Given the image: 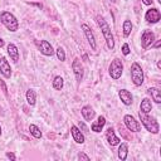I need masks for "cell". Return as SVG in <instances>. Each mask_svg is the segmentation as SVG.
Instances as JSON below:
<instances>
[{"instance_id":"6da1fadb","label":"cell","mask_w":161,"mask_h":161,"mask_svg":"<svg viewBox=\"0 0 161 161\" xmlns=\"http://www.w3.org/2000/svg\"><path fill=\"white\" fill-rule=\"evenodd\" d=\"M96 20H97V24L99 25V28L102 30V34L104 36V40H106V44H107L108 49H113L114 48V40H113V34L111 31L109 25L106 23V20L101 15H97Z\"/></svg>"},{"instance_id":"7a4b0ae2","label":"cell","mask_w":161,"mask_h":161,"mask_svg":"<svg viewBox=\"0 0 161 161\" xmlns=\"http://www.w3.org/2000/svg\"><path fill=\"white\" fill-rule=\"evenodd\" d=\"M0 21L1 24L10 31H16L19 28V21L15 18L14 14H11L10 11H3L0 14Z\"/></svg>"},{"instance_id":"3957f363","label":"cell","mask_w":161,"mask_h":161,"mask_svg":"<svg viewBox=\"0 0 161 161\" xmlns=\"http://www.w3.org/2000/svg\"><path fill=\"white\" fill-rule=\"evenodd\" d=\"M138 116H140V119H141V123L145 126V128L151 132V133H158L160 131V126H158V122L156 121V118L153 117H150L147 116V113H142L141 111L138 112Z\"/></svg>"},{"instance_id":"277c9868","label":"cell","mask_w":161,"mask_h":161,"mask_svg":"<svg viewBox=\"0 0 161 161\" xmlns=\"http://www.w3.org/2000/svg\"><path fill=\"white\" fill-rule=\"evenodd\" d=\"M122 72H123V63H122V60L118 59V58H114L111 62L109 67H108V73H109L111 78H113V79L121 78Z\"/></svg>"},{"instance_id":"5b68a950","label":"cell","mask_w":161,"mask_h":161,"mask_svg":"<svg viewBox=\"0 0 161 161\" xmlns=\"http://www.w3.org/2000/svg\"><path fill=\"white\" fill-rule=\"evenodd\" d=\"M131 79L135 86H141L143 83V70L137 62H133L131 65Z\"/></svg>"},{"instance_id":"8992f818","label":"cell","mask_w":161,"mask_h":161,"mask_svg":"<svg viewBox=\"0 0 161 161\" xmlns=\"http://www.w3.org/2000/svg\"><path fill=\"white\" fill-rule=\"evenodd\" d=\"M123 122H125V126H126L130 131H132V132H138V131H141V125L138 123V121H136V118H135L133 116L126 114V116L123 117Z\"/></svg>"},{"instance_id":"52a82bcc","label":"cell","mask_w":161,"mask_h":161,"mask_svg":"<svg viewBox=\"0 0 161 161\" xmlns=\"http://www.w3.org/2000/svg\"><path fill=\"white\" fill-rule=\"evenodd\" d=\"M145 19L147 23H151V24H155L157 23L160 19H161V14H160V10L156 9V8H151L146 11L145 14Z\"/></svg>"},{"instance_id":"ba28073f","label":"cell","mask_w":161,"mask_h":161,"mask_svg":"<svg viewBox=\"0 0 161 161\" xmlns=\"http://www.w3.org/2000/svg\"><path fill=\"white\" fill-rule=\"evenodd\" d=\"M155 40V34L151 31V30H145L142 33V36H141V45L143 49H147L148 47L152 45Z\"/></svg>"},{"instance_id":"9c48e42d","label":"cell","mask_w":161,"mask_h":161,"mask_svg":"<svg viewBox=\"0 0 161 161\" xmlns=\"http://www.w3.org/2000/svg\"><path fill=\"white\" fill-rule=\"evenodd\" d=\"M72 69H73V73H74V75H75V79H77L78 82H80V80L83 79V73H84V70H83V65H82L79 58H75V59L73 60V63H72Z\"/></svg>"},{"instance_id":"30bf717a","label":"cell","mask_w":161,"mask_h":161,"mask_svg":"<svg viewBox=\"0 0 161 161\" xmlns=\"http://www.w3.org/2000/svg\"><path fill=\"white\" fill-rule=\"evenodd\" d=\"M82 30H83V33H84V35H86V38H87L91 48L93 50H96V48H97V45H96V38H94V34L91 30V28L87 24H82Z\"/></svg>"},{"instance_id":"8fae6325","label":"cell","mask_w":161,"mask_h":161,"mask_svg":"<svg viewBox=\"0 0 161 161\" xmlns=\"http://www.w3.org/2000/svg\"><path fill=\"white\" fill-rule=\"evenodd\" d=\"M39 50L43 55H47V57H50L54 54V49L52 47V44L48 42V40H40L39 43Z\"/></svg>"},{"instance_id":"7c38bea8","label":"cell","mask_w":161,"mask_h":161,"mask_svg":"<svg viewBox=\"0 0 161 161\" xmlns=\"http://www.w3.org/2000/svg\"><path fill=\"white\" fill-rule=\"evenodd\" d=\"M0 73L5 78H10L11 77V68H10V64H9V62L6 60L5 57L0 58Z\"/></svg>"},{"instance_id":"4fadbf2b","label":"cell","mask_w":161,"mask_h":161,"mask_svg":"<svg viewBox=\"0 0 161 161\" xmlns=\"http://www.w3.org/2000/svg\"><path fill=\"white\" fill-rule=\"evenodd\" d=\"M118 97H119V99L122 101V103L126 104V106H130V104L132 103V99H133L131 92L127 91V89H121V91L118 92Z\"/></svg>"},{"instance_id":"5bb4252c","label":"cell","mask_w":161,"mask_h":161,"mask_svg":"<svg viewBox=\"0 0 161 161\" xmlns=\"http://www.w3.org/2000/svg\"><path fill=\"white\" fill-rule=\"evenodd\" d=\"M104 125H106V118H104L103 116H99V117L97 118V121H93V122L91 123V130H92L93 132L98 133V132L102 131V128H103Z\"/></svg>"},{"instance_id":"9a60e30c","label":"cell","mask_w":161,"mask_h":161,"mask_svg":"<svg viewBox=\"0 0 161 161\" xmlns=\"http://www.w3.org/2000/svg\"><path fill=\"white\" fill-rule=\"evenodd\" d=\"M80 113H82L83 118L86 121H88V122H91L94 118V116H96V112L93 111V108L91 106H83L82 109H80Z\"/></svg>"},{"instance_id":"2e32d148","label":"cell","mask_w":161,"mask_h":161,"mask_svg":"<svg viewBox=\"0 0 161 161\" xmlns=\"http://www.w3.org/2000/svg\"><path fill=\"white\" fill-rule=\"evenodd\" d=\"M106 138H107V141H108V143H109L111 146H116V145H118V143L121 142V140L114 135V130H113L112 127H109V128L107 130V132H106Z\"/></svg>"},{"instance_id":"e0dca14e","label":"cell","mask_w":161,"mask_h":161,"mask_svg":"<svg viewBox=\"0 0 161 161\" xmlns=\"http://www.w3.org/2000/svg\"><path fill=\"white\" fill-rule=\"evenodd\" d=\"M70 133H72L73 140H74L77 143H83V142H84V135L80 132V130H79L77 126H72V127H70Z\"/></svg>"},{"instance_id":"ac0fdd59","label":"cell","mask_w":161,"mask_h":161,"mask_svg":"<svg viewBox=\"0 0 161 161\" xmlns=\"http://www.w3.org/2000/svg\"><path fill=\"white\" fill-rule=\"evenodd\" d=\"M8 54L10 55V58H11V60L14 63H16L19 60V50H18L15 44H13V43L8 44Z\"/></svg>"},{"instance_id":"d6986e66","label":"cell","mask_w":161,"mask_h":161,"mask_svg":"<svg viewBox=\"0 0 161 161\" xmlns=\"http://www.w3.org/2000/svg\"><path fill=\"white\" fill-rule=\"evenodd\" d=\"M140 111H141L142 113H147V114L152 111V103H151V101H150L148 98H143V99L141 101Z\"/></svg>"},{"instance_id":"ffe728a7","label":"cell","mask_w":161,"mask_h":161,"mask_svg":"<svg viewBox=\"0 0 161 161\" xmlns=\"http://www.w3.org/2000/svg\"><path fill=\"white\" fill-rule=\"evenodd\" d=\"M119 147H118V158L121 161H125L127 158V155H128V145L122 142V143H118Z\"/></svg>"},{"instance_id":"44dd1931","label":"cell","mask_w":161,"mask_h":161,"mask_svg":"<svg viewBox=\"0 0 161 161\" xmlns=\"http://www.w3.org/2000/svg\"><path fill=\"white\" fill-rule=\"evenodd\" d=\"M147 92L151 94L152 99H153L156 103H161V93H160V91H158L157 88H155V87L148 88V89H147Z\"/></svg>"},{"instance_id":"7402d4cb","label":"cell","mask_w":161,"mask_h":161,"mask_svg":"<svg viewBox=\"0 0 161 161\" xmlns=\"http://www.w3.org/2000/svg\"><path fill=\"white\" fill-rule=\"evenodd\" d=\"M63 86H64V79L60 75L54 77V79H53V88L57 89V91H60L63 88Z\"/></svg>"},{"instance_id":"603a6c76","label":"cell","mask_w":161,"mask_h":161,"mask_svg":"<svg viewBox=\"0 0 161 161\" xmlns=\"http://www.w3.org/2000/svg\"><path fill=\"white\" fill-rule=\"evenodd\" d=\"M122 29H123V35L127 38L131 34V31H132V23H131V20H125L123 24H122Z\"/></svg>"},{"instance_id":"cb8c5ba5","label":"cell","mask_w":161,"mask_h":161,"mask_svg":"<svg viewBox=\"0 0 161 161\" xmlns=\"http://www.w3.org/2000/svg\"><path fill=\"white\" fill-rule=\"evenodd\" d=\"M35 101H36V94L33 89H28L26 91V102L30 104V106H34L35 104Z\"/></svg>"},{"instance_id":"d4e9b609","label":"cell","mask_w":161,"mask_h":161,"mask_svg":"<svg viewBox=\"0 0 161 161\" xmlns=\"http://www.w3.org/2000/svg\"><path fill=\"white\" fill-rule=\"evenodd\" d=\"M29 132H30V135H31L33 137H35V138H40V137H42V131H40V128H39L38 126H35V125H30V126H29Z\"/></svg>"},{"instance_id":"484cf974","label":"cell","mask_w":161,"mask_h":161,"mask_svg":"<svg viewBox=\"0 0 161 161\" xmlns=\"http://www.w3.org/2000/svg\"><path fill=\"white\" fill-rule=\"evenodd\" d=\"M55 53H57V57H58V59L60 60V62H63V60H65V52H64V49L63 48H58L57 50H55Z\"/></svg>"},{"instance_id":"4316f807","label":"cell","mask_w":161,"mask_h":161,"mask_svg":"<svg viewBox=\"0 0 161 161\" xmlns=\"http://www.w3.org/2000/svg\"><path fill=\"white\" fill-rule=\"evenodd\" d=\"M122 54H123V55H128V54H130V47H128L127 43H125V44L122 45Z\"/></svg>"},{"instance_id":"83f0119b","label":"cell","mask_w":161,"mask_h":161,"mask_svg":"<svg viewBox=\"0 0 161 161\" xmlns=\"http://www.w3.org/2000/svg\"><path fill=\"white\" fill-rule=\"evenodd\" d=\"M78 158H79V160H84V161H89V160H91V157H89L88 155H86L84 152L78 153Z\"/></svg>"},{"instance_id":"f1b7e54d","label":"cell","mask_w":161,"mask_h":161,"mask_svg":"<svg viewBox=\"0 0 161 161\" xmlns=\"http://www.w3.org/2000/svg\"><path fill=\"white\" fill-rule=\"evenodd\" d=\"M6 157H8V158H10V160H13V161L16 158V157H15V155H14L13 152H6Z\"/></svg>"},{"instance_id":"f546056e","label":"cell","mask_w":161,"mask_h":161,"mask_svg":"<svg viewBox=\"0 0 161 161\" xmlns=\"http://www.w3.org/2000/svg\"><path fill=\"white\" fill-rule=\"evenodd\" d=\"M142 3H143L145 5H152L153 0H142Z\"/></svg>"},{"instance_id":"4dcf8cb0","label":"cell","mask_w":161,"mask_h":161,"mask_svg":"<svg viewBox=\"0 0 161 161\" xmlns=\"http://www.w3.org/2000/svg\"><path fill=\"white\" fill-rule=\"evenodd\" d=\"M4 44H5V43H4V40L0 38V48H1V47H4Z\"/></svg>"},{"instance_id":"1f68e13d","label":"cell","mask_w":161,"mask_h":161,"mask_svg":"<svg viewBox=\"0 0 161 161\" xmlns=\"http://www.w3.org/2000/svg\"><path fill=\"white\" fill-rule=\"evenodd\" d=\"M158 47H160V40H158V42L155 44V48H158Z\"/></svg>"},{"instance_id":"d6a6232c","label":"cell","mask_w":161,"mask_h":161,"mask_svg":"<svg viewBox=\"0 0 161 161\" xmlns=\"http://www.w3.org/2000/svg\"><path fill=\"white\" fill-rule=\"evenodd\" d=\"M157 68H161V62H160V60L157 62Z\"/></svg>"},{"instance_id":"836d02e7","label":"cell","mask_w":161,"mask_h":161,"mask_svg":"<svg viewBox=\"0 0 161 161\" xmlns=\"http://www.w3.org/2000/svg\"><path fill=\"white\" fill-rule=\"evenodd\" d=\"M109 1H111V3H116V0H109Z\"/></svg>"},{"instance_id":"e575fe53","label":"cell","mask_w":161,"mask_h":161,"mask_svg":"<svg viewBox=\"0 0 161 161\" xmlns=\"http://www.w3.org/2000/svg\"><path fill=\"white\" fill-rule=\"evenodd\" d=\"M0 136H1V126H0Z\"/></svg>"},{"instance_id":"d590c367","label":"cell","mask_w":161,"mask_h":161,"mask_svg":"<svg viewBox=\"0 0 161 161\" xmlns=\"http://www.w3.org/2000/svg\"><path fill=\"white\" fill-rule=\"evenodd\" d=\"M157 1H158V3H160V4H161V0H157Z\"/></svg>"}]
</instances>
